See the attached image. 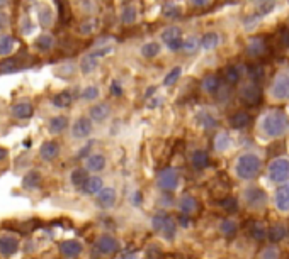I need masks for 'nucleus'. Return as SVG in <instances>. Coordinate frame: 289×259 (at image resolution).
I'll return each mask as SVG.
<instances>
[{
    "label": "nucleus",
    "mask_w": 289,
    "mask_h": 259,
    "mask_svg": "<svg viewBox=\"0 0 289 259\" xmlns=\"http://www.w3.org/2000/svg\"><path fill=\"white\" fill-rule=\"evenodd\" d=\"M85 168H87V171H92V173L102 171L106 168V158L97 153L92 154V156H89L87 161H85Z\"/></svg>",
    "instance_id": "nucleus-18"
},
{
    "label": "nucleus",
    "mask_w": 289,
    "mask_h": 259,
    "mask_svg": "<svg viewBox=\"0 0 289 259\" xmlns=\"http://www.w3.org/2000/svg\"><path fill=\"white\" fill-rule=\"evenodd\" d=\"M97 65H99V58L94 56V54H87L80 61V71L84 75H90L97 68Z\"/></svg>",
    "instance_id": "nucleus-24"
},
{
    "label": "nucleus",
    "mask_w": 289,
    "mask_h": 259,
    "mask_svg": "<svg viewBox=\"0 0 289 259\" xmlns=\"http://www.w3.org/2000/svg\"><path fill=\"white\" fill-rule=\"evenodd\" d=\"M179 75H181V68H174V70L170 71V75H168V77L163 80V83L165 85H172L179 78Z\"/></svg>",
    "instance_id": "nucleus-47"
},
{
    "label": "nucleus",
    "mask_w": 289,
    "mask_h": 259,
    "mask_svg": "<svg viewBox=\"0 0 289 259\" xmlns=\"http://www.w3.org/2000/svg\"><path fill=\"white\" fill-rule=\"evenodd\" d=\"M16 37L12 34H2L0 36V56H9L16 49Z\"/></svg>",
    "instance_id": "nucleus-20"
},
{
    "label": "nucleus",
    "mask_w": 289,
    "mask_h": 259,
    "mask_svg": "<svg viewBox=\"0 0 289 259\" xmlns=\"http://www.w3.org/2000/svg\"><path fill=\"white\" fill-rule=\"evenodd\" d=\"M34 48H36L39 53H50L54 48V37L50 32H44L41 36H37L34 39Z\"/></svg>",
    "instance_id": "nucleus-15"
},
{
    "label": "nucleus",
    "mask_w": 289,
    "mask_h": 259,
    "mask_svg": "<svg viewBox=\"0 0 289 259\" xmlns=\"http://www.w3.org/2000/svg\"><path fill=\"white\" fill-rule=\"evenodd\" d=\"M19 251V241L12 236L0 237V254L5 258H10Z\"/></svg>",
    "instance_id": "nucleus-14"
},
{
    "label": "nucleus",
    "mask_w": 289,
    "mask_h": 259,
    "mask_svg": "<svg viewBox=\"0 0 289 259\" xmlns=\"http://www.w3.org/2000/svg\"><path fill=\"white\" fill-rule=\"evenodd\" d=\"M201 124H202V127H204V129H213V127L216 126V120H215V117H213V115L206 113V115H202Z\"/></svg>",
    "instance_id": "nucleus-43"
},
{
    "label": "nucleus",
    "mask_w": 289,
    "mask_h": 259,
    "mask_svg": "<svg viewBox=\"0 0 289 259\" xmlns=\"http://www.w3.org/2000/svg\"><path fill=\"white\" fill-rule=\"evenodd\" d=\"M177 181H179L177 171L172 170V168H167V170L160 171V175H158V185L163 190H174L177 186Z\"/></svg>",
    "instance_id": "nucleus-13"
},
{
    "label": "nucleus",
    "mask_w": 289,
    "mask_h": 259,
    "mask_svg": "<svg viewBox=\"0 0 289 259\" xmlns=\"http://www.w3.org/2000/svg\"><path fill=\"white\" fill-rule=\"evenodd\" d=\"M194 3H198V5H202V3H206V0H192Z\"/></svg>",
    "instance_id": "nucleus-55"
},
{
    "label": "nucleus",
    "mask_w": 289,
    "mask_h": 259,
    "mask_svg": "<svg viewBox=\"0 0 289 259\" xmlns=\"http://www.w3.org/2000/svg\"><path fill=\"white\" fill-rule=\"evenodd\" d=\"M225 77H226V80H228V83H236V81H238V71H236V68H228Z\"/></svg>",
    "instance_id": "nucleus-46"
},
{
    "label": "nucleus",
    "mask_w": 289,
    "mask_h": 259,
    "mask_svg": "<svg viewBox=\"0 0 289 259\" xmlns=\"http://www.w3.org/2000/svg\"><path fill=\"white\" fill-rule=\"evenodd\" d=\"M218 143H216V149H219V151H225L226 147L230 146V141H228V136L226 134H221V136H218Z\"/></svg>",
    "instance_id": "nucleus-44"
},
{
    "label": "nucleus",
    "mask_w": 289,
    "mask_h": 259,
    "mask_svg": "<svg viewBox=\"0 0 289 259\" xmlns=\"http://www.w3.org/2000/svg\"><path fill=\"white\" fill-rule=\"evenodd\" d=\"M284 236H286V229H284L283 226H276L271 230V239L272 241H281V239H284Z\"/></svg>",
    "instance_id": "nucleus-39"
},
{
    "label": "nucleus",
    "mask_w": 289,
    "mask_h": 259,
    "mask_svg": "<svg viewBox=\"0 0 289 259\" xmlns=\"http://www.w3.org/2000/svg\"><path fill=\"white\" fill-rule=\"evenodd\" d=\"M34 113V107L31 102H17L10 107V115L14 119H19V120H27L31 119Z\"/></svg>",
    "instance_id": "nucleus-9"
},
{
    "label": "nucleus",
    "mask_w": 289,
    "mask_h": 259,
    "mask_svg": "<svg viewBox=\"0 0 289 259\" xmlns=\"http://www.w3.org/2000/svg\"><path fill=\"white\" fill-rule=\"evenodd\" d=\"M7 156H9V151H7L5 147H0V161H3Z\"/></svg>",
    "instance_id": "nucleus-52"
},
{
    "label": "nucleus",
    "mask_w": 289,
    "mask_h": 259,
    "mask_svg": "<svg viewBox=\"0 0 289 259\" xmlns=\"http://www.w3.org/2000/svg\"><path fill=\"white\" fill-rule=\"evenodd\" d=\"M179 209H181L182 213H185V215H189V213H194L196 209H198V202H196V198H192V196H182L181 202H179Z\"/></svg>",
    "instance_id": "nucleus-28"
},
{
    "label": "nucleus",
    "mask_w": 289,
    "mask_h": 259,
    "mask_svg": "<svg viewBox=\"0 0 289 259\" xmlns=\"http://www.w3.org/2000/svg\"><path fill=\"white\" fill-rule=\"evenodd\" d=\"M31 31H33V24H31V19L29 17H22V20H20V32L22 34H31Z\"/></svg>",
    "instance_id": "nucleus-42"
},
{
    "label": "nucleus",
    "mask_w": 289,
    "mask_h": 259,
    "mask_svg": "<svg viewBox=\"0 0 289 259\" xmlns=\"http://www.w3.org/2000/svg\"><path fill=\"white\" fill-rule=\"evenodd\" d=\"M191 161L196 170H202V168L208 166V154H206L204 151H196V153L192 154Z\"/></svg>",
    "instance_id": "nucleus-30"
},
{
    "label": "nucleus",
    "mask_w": 289,
    "mask_h": 259,
    "mask_svg": "<svg viewBox=\"0 0 289 259\" xmlns=\"http://www.w3.org/2000/svg\"><path fill=\"white\" fill-rule=\"evenodd\" d=\"M82 190H84V193H87V195H95V193H99L102 190V179L99 178V176H90V178L84 183Z\"/></svg>",
    "instance_id": "nucleus-23"
},
{
    "label": "nucleus",
    "mask_w": 289,
    "mask_h": 259,
    "mask_svg": "<svg viewBox=\"0 0 289 259\" xmlns=\"http://www.w3.org/2000/svg\"><path fill=\"white\" fill-rule=\"evenodd\" d=\"M72 102H73V97H72L70 92L56 93V95L53 97V100H51V103H53L56 109H67V107L72 105Z\"/></svg>",
    "instance_id": "nucleus-25"
},
{
    "label": "nucleus",
    "mask_w": 289,
    "mask_h": 259,
    "mask_svg": "<svg viewBox=\"0 0 289 259\" xmlns=\"http://www.w3.org/2000/svg\"><path fill=\"white\" fill-rule=\"evenodd\" d=\"M260 259H279V251L276 247H266L260 254Z\"/></svg>",
    "instance_id": "nucleus-40"
},
{
    "label": "nucleus",
    "mask_w": 289,
    "mask_h": 259,
    "mask_svg": "<svg viewBox=\"0 0 289 259\" xmlns=\"http://www.w3.org/2000/svg\"><path fill=\"white\" fill-rule=\"evenodd\" d=\"M54 73H56V77L68 78L75 73V66L72 63H65V65H61V66H58L56 70H54Z\"/></svg>",
    "instance_id": "nucleus-33"
},
{
    "label": "nucleus",
    "mask_w": 289,
    "mask_h": 259,
    "mask_svg": "<svg viewBox=\"0 0 289 259\" xmlns=\"http://www.w3.org/2000/svg\"><path fill=\"white\" fill-rule=\"evenodd\" d=\"M216 44H218V34L209 32V34H206V36L202 37L201 46L204 48V49H213V48H215Z\"/></svg>",
    "instance_id": "nucleus-34"
},
{
    "label": "nucleus",
    "mask_w": 289,
    "mask_h": 259,
    "mask_svg": "<svg viewBox=\"0 0 289 259\" xmlns=\"http://www.w3.org/2000/svg\"><path fill=\"white\" fill-rule=\"evenodd\" d=\"M97 26H99L97 19H85L84 22L80 24V34L82 36H89V34L95 32Z\"/></svg>",
    "instance_id": "nucleus-31"
},
{
    "label": "nucleus",
    "mask_w": 289,
    "mask_h": 259,
    "mask_svg": "<svg viewBox=\"0 0 289 259\" xmlns=\"http://www.w3.org/2000/svg\"><path fill=\"white\" fill-rule=\"evenodd\" d=\"M274 7H276V0H262V2H259V14L260 16L269 14Z\"/></svg>",
    "instance_id": "nucleus-38"
},
{
    "label": "nucleus",
    "mask_w": 289,
    "mask_h": 259,
    "mask_svg": "<svg viewBox=\"0 0 289 259\" xmlns=\"http://www.w3.org/2000/svg\"><path fill=\"white\" fill-rule=\"evenodd\" d=\"M249 77H250V78H253V80H260V78H262V68H260V66L250 68Z\"/></svg>",
    "instance_id": "nucleus-50"
},
{
    "label": "nucleus",
    "mask_w": 289,
    "mask_h": 259,
    "mask_svg": "<svg viewBox=\"0 0 289 259\" xmlns=\"http://www.w3.org/2000/svg\"><path fill=\"white\" fill-rule=\"evenodd\" d=\"M37 20H39V26L48 29L54 24V14L53 10L50 9V5H43L39 10H37Z\"/></svg>",
    "instance_id": "nucleus-19"
},
{
    "label": "nucleus",
    "mask_w": 289,
    "mask_h": 259,
    "mask_svg": "<svg viewBox=\"0 0 289 259\" xmlns=\"http://www.w3.org/2000/svg\"><path fill=\"white\" fill-rule=\"evenodd\" d=\"M151 227H153L155 232L163 236L165 239H174L175 234H177V224L167 215H155L151 219Z\"/></svg>",
    "instance_id": "nucleus-3"
},
{
    "label": "nucleus",
    "mask_w": 289,
    "mask_h": 259,
    "mask_svg": "<svg viewBox=\"0 0 289 259\" xmlns=\"http://www.w3.org/2000/svg\"><path fill=\"white\" fill-rule=\"evenodd\" d=\"M163 41L165 44H167L170 49H179V48L182 46L181 43V31L177 29V27H170V29H167L163 32Z\"/></svg>",
    "instance_id": "nucleus-16"
},
{
    "label": "nucleus",
    "mask_w": 289,
    "mask_h": 259,
    "mask_svg": "<svg viewBox=\"0 0 289 259\" xmlns=\"http://www.w3.org/2000/svg\"><path fill=\"white\" fill-rule=\"evenodd\" d=\"M99 97V88L94 85L85 86L84 92H82V100H95Z\"/></svg>",
    "instance_id": "nucleus-36"
},
{
    "label": "nucleus",
    "mask_w": 289,
    "mask_h": 259,
    "mask_svg": "<svg viewBox=\"0 0 289 259\" xmlns=\"http://www.w3.org/2000/svg\"><path fill=\"white\" fill-rule=\"evenodd\" d=\"M109 113H111L109 105H106V103H97V105H94L90 109V119H94L95 122H102V120L108 119Z\"/></svg>",
    "instance_id": "nucleus-22"
},
{
    "label": "nucleus",
    "mask_w": 289,
    "mask_h": 259,
    "mask_svg": "<svg viewBox=\"0 0 289 259\" xmlns=\"http://www.w3.org/2000/svg\"><path fill=\"white\" fill-rule=\"evenodd\" d=\"M289 122L288 119L281 112H271V115H267L262 120V132L267 137H281L286 132Z\"/></svg>",
    "instance_id": "nucleus-2"
},
{
    "label": "nucleus",
    "mask_w": 289,
    "mask_h": 259,
    "mask_svg": "<svg viewBox=\"0 0 289 259\" xmlns=\"http://www.w3.org/2000/svg\"><path fill=\"white\" fill-rule=\"evenodd\" d=\"M111 90H112V93H114V95H119V93H121V88H119V83H112Z\"/></svg>",
    "instance_id": "nucleus-53"
},
{
    "label": "nucleus",
    "mask_w": 289,
    "mask_h": 259,
    "mask_svg": "<svg viewBox=\"0 0 289 259\" xmlns=\"http://www.w3.org/2000/svg\"><path fill=\"white\" fill-rule=\"evenodd\" d=\"M260 166H262L260 158L252 153H249V154H243V156H240L238 160H236L235 173L240 179H243V181H250V179H253L257 175H259Z\"/></svg>",
    "instance_id": "nucleus-1"
},
{
    "label": "nucleus",
    "mask_w": 289,
    "mask_h": 259,
    "mask_svg": "<svg viewBox=\"0 0 289 259\" xmlns=\"http://www.w3.org/2000/svg\"><path fill=\"white\" fill-rule=\"evenodd\" d=\"M272 93H276L277 97L284 98V97L289 95V80H279L277 81V86L272 90Z\"/></svg>",
    "instance_id": "nucleus-35"
},
{
    "label": "nucleus",
    "mask_w": 289,
    "mask_h": 259,
    "mask_svg": "<svg viewBox=\"0 0 289 259\" xmlns=\"http://www.w3.org/2000/svg\"><path fill=\"white\" fill-rule=\"evenodd\" d=\"M68 127V119L65 115H56L53 117V119H50V122H48V130H50V134H53V136H58V134L65 132Z\"/></svg>",
    "instance_id": "nucleus-17"
},
{
    "label": "nucleus",
    "mask_w": 289,
    "mask_h": 259,
    "mask_svg": "<svg viewBox=\"0 0 289 259\" xmlns=\"http://www.w3.org/2000/svg\"><path fill=\"white\" fill-rule=\"evenodd\" d=\"M19 60H20V56L3 60L2 63H0V73H16V71H19L20 68H26V65L20 63Z\"/></svg>",
    "instance_id": "nucleus-21"
},
{
    "label": "nucleus",
    "mask_w": 289,
    "mask_h": 259,
    "mask_svg": "<svg viewBox=\"0 0 289 259\" xmlns=\"http://www.w3.org/2000/svg\"><path fill=\"white\" fill-rule=\"evenodd\" d=\"M9 2H10V0H0V9H3V7L9 5Z\"/></svg>",
    "instance_id": "nucleus-54"
},
{
    "label": "nucleus",
    "mask_w": 289,
    "mask_h": 259,
    "mask_svg": "<svg viewBox=\"0 0 289 259\" xmlns=\"http://www.w3.org/2000/svg\"><path fill=\"white\" fill-rule=\"evenodd\" d=\"M82 251H84V246H82L78 241L70 239V241H63V243L60 244V253L67 259L78 258L82 254Z\"/></svg>",
    "instance_id": "nucleus-10"
},
{
    "label": "nucleus",
    "mask_w": 289,
    "mask_h": 259,
    "mask_svg": "<svg viewBox=\"0 0 289 259\" xmlns=\"http://www.w3.org/2000/svg\"><path fill=\"white\" fill-rule=\"evenodd\" d=\"M194 48H196V41L194 39H189L187 43H185V49L191 51V49H194Z\"/></svg>",
    "instance_id": "nucleus-51"
},
{
    "label": "nucleus",
    "mask_w": 289,
    "mask_h": 259,
    "mask_svg": "<svg viewBox=\"0 0 289 259\" xmlns=\"http://www.w3.org/2000/svg\"><path fill=\"white\" fill-rule=\"evenodd\" d=\"M249 115L247 113H243V112H240V113H235V115L230 119V124H232V127H235V129H243V127L249 124Z\"/></svg>",
    "instance_id": "nucleus-32"
},
{
    "label": "nucleus",
    "mask_w": 289,
    "mask_h": 259,
    "mask_svg": "<svg viewBox=\"0 0 289 259\" xmlns=\"http://www.w3.org/2000/svg\"><path fill=\"white\" fill-rule=\"evenodd\" d=\"M119 249V241L111 234H104L101 236L94 244V251L99 256H111Z\"/></svg>",
    "instance_id": "nucleus-5"
},
{
    "label": "nucleus",
    "mask_w": 289,
    "mask_h": 259,
    "mask_svg": "<svg viewBox=\"0 0 289 259\" xmlns=\"http://www.w3.org/2000/svg\"><path fill=\"white\" fill-rule=\"evenodd\" d=\"M90 132H92V122L87 117H78L73 122V126H72V136L75 139H85V137L90 136Z\"/></svg>",
    "instance_id": "nucleus-7"
},
{
    "label": "nucleus",
    "mask_w": 289,
    "mask_h": 259,
    "mask_svg": "<svg viewBox=\"0 0 289 259\" xmlns=\"http://www.w3.org/2000/svg\"><path fill=\"white\" fill-rule=\"evenodd\" d=\"M219 230H221L225 236H232V234L236 232V222L235 220H225V222L219 226Z\"/></svg>",
    "instance_id": "nucleus-37"
},
{
    "label": "nucleus",
    "mask_w": 289,
    "mask_h": 259,
    "mask_svg": "<svg viewBox=\"0 0 289 259\" xmlns=\"http://www.w3.org/2000/svg\"><path fill=\"white\" fill-rule=\"evenodd\" d=\"M243 198H245L247 207H250V209H253V210L264 209L267 203L266 192H264L262 188H259V186H250V188H247L245 193H243Z\"/></svg>",
    "instance_id": "nucleus-4"
},
{
    "label": "nucleus",
    "mask_w": 289,
    "mask_h": 259,
    "mask_svg": "<svg viewBox=\"0 0 289 259\" xmlns=\"http://www.w3.org/2000/svg\"><path fill=\"white\" fill-rule=\"evenodd\" d=\"M274 205H276V209L281 213L289 212V181L283 183V186L276 192V195H274Z\"/></svg>",
    "instance_id": "nucleus-8"
},
{
    "label": "nucleus",
    "mask_w": 289,
    "mask_h": 259,
    "mask_svg": "<svg viewBox=\"0 0 289 259\" xmlns=\"http://www.w3.org/2000/svg\"><path fill=\"white\" fill-rule=\"evenodd\" d=\"M204 88L208 90V92H215L216 88L219 86V81H218V78H215V77H209L208 80H204Z\"/></svg>",
    "instance_id": "nucleus-41"
},
{
    "label": "nucleus",
    "mask_w": 289,
    "mask_h": 259,
    "mask_svg": "<svg viewBox=\"0 0 289 259\" xmlns=\"http://www.w3.org/2000/svg\"><path fill=\"white\" fill-rule=\"evenodd\" d=\"M133 19H135V10L131 7H126L123 10V22H133Z\"/></svg>",
    "instance_id": "nucleus-48"
},
{
    "label": "nucleus",
    "mask_w": 289,
    "mask_h": 259,
    "mask_svg": "<svg viewBox=\"0 0 289 259\" xmlns=\"http://www.w3.org/2000/svg\"><path fill=\"white\" fill-rule=\"evenodd\" d=\"M269 178L274 183H286L289 179V160L279 158V160L272 161L269 168Z\"/></svg>",
    "instance_id": "nucleus-6"
},
{
    "label": "nucleus",
    "mask_w": 289,
    "mask_h": 259,
    "mask_svg": "<svg viewBox=\"0 0 289 259\" xmlns=\"http://www.w3.org/2000/svg\"><path fill=\"white\" fill-rule=\"evenodd\" d=\"M70 179H72V183H73L75 186H84V183L89 179V175H87V168H77V170H73L72 171V176H70Z\"/></svg>",
    "instance_id": "nucleus-29"
},
{
    "label": "nucleus",
    "mask_w": 289,
    "mask_h": 259,
    "mask_svg": "<svg viewBox=\"0 0 289 259\" xmlns=\"http://www.w3.org/2000/svg\"><path fill=\"white\" fill-rule=\"evenodd\" d=\"M41 185V175L37 171H29L22 178V186L26 190H36Z\"/></svg>",
    "instance_id": "nucleus-26"
},
{
    "label": "nucleus",
    "mask_w": 289,
    "mask_h": 259,
    "mask_svg": "<svg viewBox=\"0 0 289 259\" xmlns=\"http://www.w3.org/2000/svg\"><path fill=\"white\" fill-rule=\"evenodd\" d=\"M10 24V19L5 12H0V31H5Z\"/></svg>",
    "instance_id": "nucleus-49"
},
{
    "label": "nucleus",
    "mask_w": 289,
    "mask_h": 259,
    "mask_svg": "<svg viewBox=\"0 0 289 259\" xmlns=\"http://www.w3.org/2000/svg\"><path fill=\"white\" fill-rule=\"evenodd\" d=\"M242 98L243 102H249V103H257L260 100V90L257 88L255 85H250L247 86V88L242 90Z\"/></svg>",
    "instance_id": "nucleus-27"
},
{
    "label": "nucleus",
    "mask_w": 289,
    "mask_h": 259,
    "mask_svg": "<svg viewBox=\"0 0 289 259\" xmlns=\"http://www.w3.org/2000/svg\"><path fill=\"white\" fill-rule=\"evenodd\" d=\"M158 51H160L158 44L151 43V44H146V46H144L143 54H144V56H155V54H158Z\"/></svg>",
    "instance_id": "nucleus-45"
},
{
    "label": "nucleus",
    "mask_w": 289,
    "mask_h": 259,
    "mask_svg": "<svg viewBox=\"0 0 289 259\" xmlns=\"http://www.w3.org/2000/svg\"><path fill=\"white\" fill-rule=\"evenodd\" d=\"M116 200H118V193L114 188H102L97 193V205L101 209H111L116 205Z\"/></svg>",
    "instance_id": "nucleus-12"
},
{
    "label": "nucleus",
    "mask_w": 289,
    "mask_h": 259,
    "mask_svg": "<svg viewBox=\"0 0 289 259\" xmlns=\"http://www.w3.org/2000/svg\"><path fill=\"white\" fill-rule=\"evenodd\" d=\"M60 154V144L56 141H46L39 147V158L43 161H53Z\"/></svg>",
    "instance_id": "nucleus-11"
}]
</instances>
